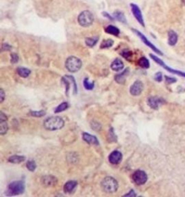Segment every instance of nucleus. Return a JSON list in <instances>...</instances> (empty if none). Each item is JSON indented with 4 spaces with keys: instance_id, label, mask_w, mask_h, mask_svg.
Returning a JSON list of instances; mask_svg holds the SVG:
<instances>
[{
    "instance_id": "1",
    "label": "nucleus",
    "mask_w": 185,
    "mask_h": 197,
    "mask_svg": "<svg viewBox=\"0 0 185 197\" xmlns=\"http://www.w3.org/2000/svg\"><path fill=\"white\" fill-rule=\"evenodd\" d=\"M44 126L48 131H56L64 127V121L59 116H51L45 120Z\"/></svg>"
},
{
    "instance_id": "2",
    "label": "nucleus",
    "mask_w": 185,
    "mask_h": 197,
    "mask_svg": "<svg viewBox=\"0 0 185 197\" xmlns=\"http://www.w3.org/2000/svg\"><path fill=\"white\" fill-rule=\"evenodd\" d=\"M101 185V188L104 191L108 193V194H112V193L116 192L118 190L119 188L118 182L114 178L109 177V176L104 178Z\"/></svg>"
},
{
    "instance_id": "3",
    "label": "nucleus",
    "mask_w": 185,
    "mask_h": 197,
    "mask_svg": "<svg viewBox=\"0 0 185 197\" xmlns=\"http://www.w3.org/2000/svg\"><path fill=\"white\" fill-rule=\"evenodd\" d=\"M25 191V184L22 181H14L10 183L5 193L7 196H17L23 194Z\"/></svg>"
},
{
    "instance_id": "4",
    "label": "nucleus",
    "mask_w": 185,
    "mask_h": 197,
    "mask_svg": "<svg viewBox=\"0 0 185 197\" xmlns=\"http://www.w3.org/2000/svg\"><path fill=\"white\" fill-rule=\"evenodd\" d=\"M65 66L70 72H76L81 69L82 62L80 59L75 57H70L66 60Z\"/></svg>"
},
{
    "instance_id": "5",
    "label": "nucleus",
    "mask_w": 185,
    "mask_h": 197,
    "mask_svg": "<svg viewBox=\"0 0 185 197\" xmlns=\"http://www.w3.org/2000/svg\"><path fill=\"white\" fill-rule=\"evenodd\" d=\"M78 23L83 27H89L92 25L94 20V18L90 11L85 10L82 12L78 16Z\"/></svg>"
},
{
    "instance_id": "6",
    "label": "nucleus",
    "mask_w": 185,
    "mask_h": 197,
    "mask_svg": "<svg viewBox=\"0 0 185 197\" xmlns=\"http://www.w3.org/2000/svg\"><path fill=\"white\" fill-rule=\"evenodd\" d=\"M150 57H151V59L154 61V62H156L158 65H160V66H162V67L165 69L166 71L169 72L170 73H172L173 74H177V75L180 76V77H185V72L179 71V70H177V69H174L170 67V66H168L167 65H166L165 63H164L163 61L161 60V59L158 58V57H157L156 56L152 54V53L150 54Z\"/></svg>"
},
{
    "instance_id": "7",
    "label": "nucleus",
    "mask_w": 185,
    "mask_h": 197,
    "mask_svg": "<svg viewBox=\"0 0 185 197\" xmlns=\"http://www.w3.org/2000/svg\"><path fill=\"white\" fill-rule=\"evenodd\" d=\"M132 180L137 185L141 186L145 184L147 181V176L146 173L143 170H136L132 175Z\"/></svg>"
},
{
    "instance_id": "8",
    "label": "nucleus",
    "mask_w": 185,
    "mask_h": 197,
    "mask_svg": "<svg viewBox=\"0 0 185 197\" xmlns=\"http://www.w3.org/2000/svg\"><path fill=\"white\" fill-rule=\"evenodd\" d=\"M132 31H133L137 35L138 37H140V39L142 40V41H143V42L144 43V44H145V45L148 46L149 48H150V49H152L153 51L156 52V53H158V54H159V55H160V56L163 55V53H162V52L160 51V50L158 49V48H156V46H155L154 45H153V44H152V43H151V42L150 41V40H149L148 39H147V38H146V37H145V36H144V35L143 34V33H141L140 32H139V31H137V30H134V29H133V30H132Z\"/></svg>"
},
{
    "instance_id": "9",
    "label": "nucleus",
    "mask_w": 185,
    "mask_h": 197,
    "mask_svg": "<svg viewBox=\"0 0 185 197\" xmlns=\"http://www.w3.org/2000/svg\"><path fill=\"white\" fill-rule=\"evenodd\" d=\"M164 103H165V100H164L162 98L156 97H150L147 100V104L151 108L154 109V110H158L159 108V107L161 105H163Z\"/></svg>"
},
{
    "instance_id": "10",
    "label": "nucleus",
    "mask_w": 185,
    "mask_h": 197,
    "mask_svg": "<svg viewBox=\"0 0 185 197\" xmlns=\"http://www.w3.org/2000/svg\"><path fill=\"white\" fill-rule=\"evenodd\" d=\"M144 88L143 83L141 81L137 80L133 83V85L130 87V92L131 95L134 96L140 95L143 92Z\"/></svg>"
},
{
    "instance_id": "11",
    "label": "nucleus",
    "mask_w": 185,
    "mask_h": 197,
    "mask_svg": "<svg viewBox=\"0 0 185 197\" xmlns=\"http://www.w3.org/2000/svg\"><path fill=\"white\" fill-rule=\"evenodd\" d=\"M131 9H132V14L134 15V18L137 20V21L142 26H145V23H144V20L143 18V15H142L141 10H140V8L134 4H131Z\"/></svg>"
},
{
    "instance_id": "12",
    "label": "nucleus",
    "mask_w": 185,
    "mask_h": 197,
    "mask_svg": "<svg viewBox=\"0 0 185 197\" xmlns=\"http://www.w3.org/2000/svg\"><path fill=\"white\" fill-rule=\"evenodd\" d=\"M62 81L64 82V84L66 86V92L67 93L68 92L69 89H70V86L71 84H72L74 85V93L76 94L77 92H78V87H77V85H76V82L74 78L72 77V76H69V75H66L64 76V77L62 78Z\"/></svg>"
},
{
    "instance_id": "13",
    "label": "nucleus",
    "mask_w": 185,
    "mask_h": 197,
    "mask_svg": "<svg viewBox=\"0 0 185 197\" xmlns=\"http://www.w3.org/2000/svg\"><path fill=\"white\" fill-rule=\"evenodd\" d=\"M122 160V154L119 151L115 150V151L112 152L109 156V160L111 164L117 165Z\"/></svg>"
},
{
    "instance_id": "14",
    "label": "nucleus",
    "mask_w": 185,
    "mask_h": 197,
    "mask_svg": "<svg viewBox=\"0 0 185 197\" xmlns=\"http://www.w3.org/2000/svg\"><path fill=\"white\" fill-rule=\"evenodd\" d=\"M41 181H42V184L44 185V186L50 187V186H54L57 184V179L55 177V176H45L42 178Z\"/></svg>"
},
{
    "instance_id": "15",
    "label": "nucleus",
    "mask_w": 185,
    "mask_h": 197,
    "mask_svg": "<svg viewBox=\"0 0 185 197\" xmlns=\"http://www.w3.org/2000/svg\"><path fill=\"white\" fill-rule=\"evenodd\" d=\"M129 73H130V69L127 68L126 69H124V71L121 72V73L116 74L114 77L115 81L117 82V83H119V84H121V85L124 84L125 81H126V78L128 76Z\"/></svg>"
},
{
    "instance_id": "16",
    "label": "nucleus",
    "mask_w": 185,
    "mask_h": 197,
    "mask_svg": "<svg viewBox=\"0 0 185 197\" xmlns=\"http://www.w3.org/2000/svg\"><path fill=\"white\" fill-rule=\"evenodd\" d=\"M83 139L85 142H86L89 144H94V145H98L99 142L96 137L88 133L84 132L83 134Z\"/></svg>"
},
{
    "instance_id": "17",
    "label": "nucleus",
    "mask_w": 185,
    "mask_h": 197,
    "mask_svg": "<svg viewBox=\"0 0 185 197\" xmlns=\"http://www.w3.org/2000/svg\"><path fill=\"white\" fill-rule=\"evenodd\" d=\"M78 182L75 181H67L64 186V191L66 194H71L73 192L74 189L77 187Z\"/></svg>"
},
{
    "instance_id": "18",
    "label": "nucleus",
    "mask_w": 185,
    "mask_h": 197,
    "mask_svg": "<svg viewBox=\"0 0 185 197\" xmlns=\"http://www.w3.org/2000/svg\"><path fill=\"white\" fill-rule=\"evenodd\" d=\"M111 68L112 70L116 72L121 71V69H123L124 68V63L122 61L119 59H116L113 62L111 63Z\"/></svg>"
},
{
    "instance_id": "19",
    "label": "nucleus",
    "mask_w": 185,
    "mask_h": 197,
    "mask_svg": "<svg viewBox=\"0 0 185 197\" xmlns=\"http://www.w3.org/2000/svg\"><path fill=\"white\" fill-rule=\"evenodd\" d=\"M168 42L170 46H173L177 44V41H178V35L177 34V33L174 32L173 31H169V33H168Z\"/></svg>"
},
{
    "instance_id": "20",
    "label": "nucleus",
    "mask_w": 185,
    "mask_h": 197,
    "mask_svg": "<svg viewBox=\"0 0 185 197\" xmlns=\"http://www.w3.org/2000/svg\"><path fill=\"white\" fill-rule=\"evenodd\" d=\"M25 160V156L12 155V156H10V158L8 159V161L11 163H15V164H17V163H22V162H23Z\"/></svg>"
},
{
    "instance_id": "21",
    "label": "nucleus",
    "mask_w": 185,
    "mask_h": 197,
    "mask_svg": "<svg viewBox=\"0 0 185 197\" xmlns=\"http://www.w3.org/2000/svg\"><path fill=\"white\" fill-rule=\"evenodd\" d=\"M17 72H18V74H19L21 77L26 78V77H28L30 74H31V71L28 68L19 67V68H18V69H17Z\"/></svg>"
},
{
    "instance_id": "22",
    "label": "nucleus",
    "mask_w": 185,
    "mask_h": 197,
    "mask_svg": "<svg viewBox=\"0 0 185 197\" xmlns=\"http://www.w3.org/2000/svg\"><path fill=\"white\" fill-rule=\"evenodd\" d=\"M106 32L107 33H109V34H111V35H113V36H119L120 31H119V28H117V27H114V26L109 25L108 27H106Z\"/></svg>"
},
{
    "instance_id": "23",
    "label": "nucleus",
    "mask_w": 185,
    "mask_h": 197,
    "mask_svg": "<svg viewBox=\"0 0 185 197\" xmlns=\"http://www.w3.org/2000/svg\"><path fill=\"white\" fill-rule=\"evenodd\" d=\"M138 64L140 66H141L143 69H148L150 67V62H149L148 59L146 57H143L138 61Z\"/></svg>"
},
{
    "instance_id": "24",
    "label": "nucleus",
    "mask_w": 185,
    "mask_h": 197,
    "mask_svg": "<svg viewBox=\"0 0 185 197\" xmlns=\"http://www.w3.org/2000/svg\"><path fill=\"white\" fill-rule=\"evenodd\" d=\"M0 121H1V122H0V134H1V135H4L7 132L8 126H7L6 121L7 120L0 119Z\"/></svg>"
},
{
    "instance_id": "25",
    "label": "nucleus",
    "mask_w": 185,
    "mask_h": 197,
    "mask_svg": "<svg viewBox=\"0 0 185 197\" xmlns=\"http://www.w3.org/2000/svg\"><path fill=\"white\" fill-rule=\"evenodd\" d=\"M99 38L98 37H93V38H88L85 39V44L89 47H93L98 42Z\"/></svg>"
},
{
    "instance_id": "26",
    "label": "nucleus",
    "mask_w": 185,
    "mask_h": 197,
    "mask_svg": "<svg viewBox=\"0 0 185 197\" xmlns=\"http://www.w3.org/2000/svg\"><path fill=\"white\" fill-rule=\"evenodd\" d=\"M114 45V40L111 39H106L103 40L101 44V49H109Z\"/></svg>"
},
{
    "instance_id": "27",
    "label": "nucleus",
    "mask_w": 185,
    "mask_h": 197,
    "mask_svg": "<svg viewBox=\"0 0 185 197\" xmlns=\"http://www.w3.org/2000/svg\"><path fill=\"white\" fill-rule=\"evenodd\" d=\"M68 107H69L68 103H67V102L61 103L60 105H58V106L56 108L55 110V113H58L62 112V111L67 110V109L68 108Z\"/></svg>"
},
{
    "instance_id": "28",
    "label": "nucleus",
    "mask_w": 185,
    "mask_h": 197,
    "mask_svg": "<svg viewBox=\"0 0 185 197\" xmlns=\"http://www.w3.org/2000/svg\"><path fill=\"white\" fill-rule=\"evenodd\" d=\"M83 85L86 90H91L94 87V82H91L88 78H85L83 80Z\"/></svg>"
},
{
    "instance_id": "29",
    "label": "nucleus",
    "mask_w": 185,
    "mask_h": 197,
    "mask_svg": "<svg viewBox=\"0 0 185 197\" xmlns=\"http://www.w3.org/2000/svg\"><path fill=\"white\" fill-rule=\"evenodd\" d=\"M114 17L115 19H117L121 23H126V18H125L124 15L121 12H115L114 13Z\"/></svg>"
},
{
    "instance_id": "30",
    "label": "nucleus",
    "mask_w": 185,
    "mask_h": 197,
    "mask_svg": "<svg viewBox=\"0 0 185 197\" xmlns=\"http://www.w3.org/2000/svg\"><path fill=\"white\" fill-rule=\"evenodd\" d=\"M121 55L127 60H130L132 57V52L128 49H124L121 51Z\"/></svg>"
},
{
    "instance_id": "31",
    "label": "nucleus",
    "mask_w": 185,
    "mask_h": 197,
    "mask_svg": "<svg viewBox=\"0 0 185 197\" xmlns=\"http://www.w3.org/2000/svg\"><path fill=\"white\" fill-rule=\"evenodd\" d=\"M26 167H27L28 170L30 171H34L36 168V163L34 160H28V161L27 164H26Z\"/></svg>"
},
{
    "instance_id": "32",
    "label": "nucleus",
    "mask_w": 185,
    "mask_h": 197,
    "mask_svg": "<svg viewBox=\"0 0 185 197\" xmlns=\"http://www.w3.org/2000/svg\"><path fill=\"white\" fill-rule=\"evenodd\" d=\"M29 114L31 115V116L34 117H42L46 115V112L44 111H31L29 113Z\"/></svg>"
},
{
    "instance_id": "33",
    "label": "nucleus",
    "mask_w": 185,
    "mask_h": 197,
    "mask_svg": "<svg viewBox=\"0 0 185 197\" xmlns=\"http://www.w3.org/2000/svg\"><path fill=\"white\" fill-rule=\"evenodd\" d=\"M154 79L156 81L158 82H160L162 81V79H163V74L160 72H157L154 76Z\"/></svg>"
},
{
    "instance_id": "34",
    "label": "nucleus",
    "mask_w": 185,
    "mask_h": 197,
    "mask_svg": "<svg viewBox=\"0 0 185 197\" xmlns=\"http://www.w3.org/2000/svg\"><path fill=\"white\" fill-rule=\"evenodd\" d=\"M165 79L166 83H168V84H173V83L177 82V79L174 77H169V76H165Z\"/></svg>"
},
{
    "instance_id": "35",
    "label": "nucleus",
    "mask_w": 185,
    "mask_h": 197,
    "mask_svg": "<svg viewBox=\"0 0 185 197\" xmlns=\"http://www.w3.org/2000/svg\"><path fill=\"white\" fill-rule=\"evenodd\" d=\"M11 57H12V59H11V62L13 63V64H15V63L18 62V56L15 54V53H13V54L11 55Z\"/></svg>"
},
{
    "instance_id": "36",
    "label": "nucleus",
    "mask_w": 185,
    "mask_h": 197,
    "mask_svg": "<svg viewBox=\"0 0 185 197\" xmlns=\"http://www.w3.org/2000/svg\"><path fill=\"white\" fill-rule=\"evenodd\" d=\"M5 98V92H4L3 89H1L0 90V103H2Z\"/></svg>"
},
{
    "instance_id": "37",
    "label": "nucleus",
    "mask_w": 185,
    "mask_h": 197,
    "mask_svg": "<svg viewBox=\"0 0 185 197\" xmlns=\"http://www.w3.org/2000/svg\"><path fill=\"white\" fill-rule=\"evenodd\" d=\"M137 196V194H136V193L134 192V190H131L130 192L127 193V194L124 195V197H127V196Z\"/></svg>"
},
{
    "instance_id": "38",
    "label": "nucleus",
    "mask_w": 185,
    "mask_h": 197,
    "mask_svg": "<svg viewBox=\"0 0 185 197\" xmlns=\"http://www.w3.org/2000/svg\"><path fill=\"white\" fill-rule=\"evenodd\" d=\"M11 49V46H9L8 44H3L2 45V49L3 50H6V51H8V50H10Z\"/></svg>"
},
{
    "instance_id": "39",
    "label": "nucleus",
    "mask_w": 185,
    "mask_h": 197,
    "mask_svg": "<svg viewBox=\"0 0 185 197\" xmlns=\"http://www.w3.org/2000/svg\"><path fill=\"white\" fill-rule=\"evenodd\" d=\"M103 15H104V17H106V18H109V20H113V19H112V18L111 16L109 15V14H108L107 12H103Z\"/></svg>"
}]
</instances>
